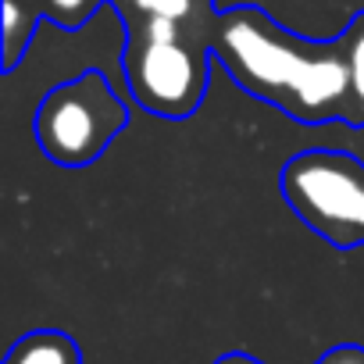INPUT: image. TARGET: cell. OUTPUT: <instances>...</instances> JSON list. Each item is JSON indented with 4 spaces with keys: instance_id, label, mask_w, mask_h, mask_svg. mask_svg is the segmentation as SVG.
Wrapping results in <instances>:
<instances>
[{
    "instance_id": "8992f818",
    "label": "cell",
    "mask_w": 364,
    "mask_h": 364,
    "mask_svg": "<svg viewBox=\"0 0 364 364\" xmlns=\"http://www.w3.org/2000/svg\"><path fill=\"white\" fill-rule=\"evenodd\" d=\"M343 58H346V72H350V100H346V114L350 122L364 125V15H357L343 36Z\"/></svg>"
},
{
    "instance_id": "3957f363",
    "label": "cell",
    "mask_w": 364,
    "mask_h": 364,
    "mask_svg": "<svg viewBox=\"0 0 364 364\" xmlns=\"http://www.w3.org/2000/svg\"><path fill=\"white\" fill-rule=\"evenodd\" d=\"M129 111L107 86L100 72H82L54 86L33 118L40 150L65 168H82L97 161L107 143L125 129Z\"/></svg>"
},
{
    "instance_id": "7c38bea8",
    "label": "cell",
    "mask_w": 364,
    "mask_h": 364,
    "mask_svg": "<svg viewBox=\"0 0 364 364\" xmlns=\"http://www.w3.org/2000/svg\"><path fill=\"white\" fill-rule=\"evenodd\" d=\"M218 364H257V360H250V357H243V353H229V357H222Z\"/></svg>"
},
{
    "instance_id": "52a82bcc",
    "label": "cell",
    "mask_w": 364,
    "mask_h": 364,
    "mask_svg": "<svg viewBox=\"0 0 364 364\" xmlns=\"http://www.w3.org/2000/svg\"><path fill=\"white\" fill-rule=\"evenodd\" d=\"M33 15L22 8V0H4V26H0V36H4V68H15L22 58V47L33 36Z\"/></svg>"
},
{
    "instance_id": "ba28073f",
    "label": "cell",
    "mask_w": 364,
    "mask_h": 364,
    "mask_svg": "<svg viewBox=\"0 0 364 364\" xmlns=\"http://www.w3.org/2000/svg\"><path fill=\"white\" fill-rule=\"evenodd\" d=\"M129 4L143 18H171V22H186L193 15V0H129Z\"/></svg>"
},
{
    "instance_id": "5b68a950",
    "label": "cell",
    "mask_w": 364,
    "mask_h": 364,
    "mask_svg": "<svg viewBox=\"0 0 364 364\" xmlns=\"http://www.w3.org/2000/svg\"><path fill=\"white\" fill-rule=\"evenodd\" d=\"M4 364H82V357L65 332H29L11 346Z\"/></svg>"
},
{
    "instance_id": "277c9868",
    "label": "cell",
    "mask_w": 364,
    "mask_h": 364,
    "mask_svg": "<svg viewBox=\"0 0 364 364\" xmlns=\"http://www.w3.org/2000/svg\"><path fill=\"white\" fill-rule=\"evenodd\" d=\"M129 90L139 107L157 118H186L204 97L208 86V58L186 43H146L132 40L129 58Z\"/></svg>"
},
{
    "instance_id": "30bf717a",
    "label": "cell",
    "mask_w": 364,
    "mask_h": 364,
    "mask_svg": "<svg viewBox=\"0 0 364 364\" xmlns=\"http://www.w3.org/2000/svg\"><path fill=\"white\" fill-rule=\"evenodd\" d=\"M182 22H171V18H143V29L136 33L139 40L146 43H178L182 40Z\"/></svg>"
},
{
    "instance_id": "8fae6325",
    "label": "cell",
    "mask_w": 364,
    "mask_h": 364,
    "mask_svg": "<svg viewBox=\"0 0 364 364\" xmlns=\"http://www.w3.org/2000/svg\"><path fill=\"white\" fill-rule=\"evenodd\" d=\"M325 364H364V350H353V346L332 350V353L325 357Z\"/></svg>"
},
{
    "instance_id": "9c48e42d",
    "label": "cell",
    "mask_w": 364,
    "mask_h": 364,
    "mask_svg": "<svg viewBox=\"0 0 364 364\" xmlns=\"http://www.w3.org/2000/svg\"><path fill=\"white\" fill-rule=\"evenodd\" d=\"M97 4H100V0H47V11H50L65 29H75L82 18L93 15Z\"/></svg>"
},
{
    "instance_id": "7a4b0ae2",
    "label": "cell",
    "mask_w": 364,
    "mask_h": 364,
    "mask_svg": "<svg viewBox=\"0 0 364 364\" xmlns=\"http://www.w3.org/2000/svg\"><path fill=\"white\" fill-rule=\"evenodd\" d=\"M279 186L296 218L332 247L364 243V164L343 150H304L282 164Z\"/></svg>"
},
{
    "instance_id": "6da1fadb",
    "label": "cell",
    "mask_w": 364,
    "mask_h": 364,
    "mask_svg": "<svg viewBox=\"0 0 364 364\" xmlns=\"http://www.w3.org/2000/svg\"><path fill=\"white\" fill-rule=\"evenodd\" d=\"M215 50L232 79L300 122L346 114L350 72L339 43H307L254 8H236L215 33Z\"/></svg>"
}]
</instances>
